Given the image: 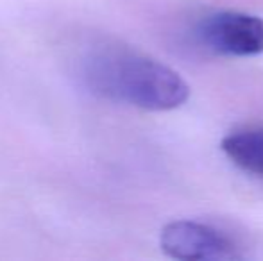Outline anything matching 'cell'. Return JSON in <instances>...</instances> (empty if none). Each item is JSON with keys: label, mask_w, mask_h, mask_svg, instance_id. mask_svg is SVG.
I'll return each instance as SVG.
<instances>
[{"label": "cell", "mask_w": 263, "mask_h": 261, "mask_svg": "<svg viewBox=\"0 0 263 261\" xmlns=\"http://www.w3.org/2000/svg\"><path fill=\"white\" fill-rule=\"evenodd\" d=\"M81 79L99 97L145 111H172L190 97V86L176 70L124 47H97L86 54Z\"/></svg>", "instance_id": "1"}, {"label": "cell", "mask_w": 263, "mask_h": 261, "mask_svg": "<svg viewBox=\"0 0 263 261\" xmlns=\"http://www.w3.org/2000/svg\"><path fill=\"white\" fill-rule=\"evenodd\" d=\"M197 38L211 52L229 57L263 54V18L240 11L208 14L197 25Z\"/></svg>", "instance_id": "2"}, {"label": "cell", "mask_w": 263, "mask_h": 261, "mask_svg": "<svg viewBox=\"0 0 263 261\" xmlns=\"http://www.w3.org/2000/svg\"><path fill=\"white\" fill-rule=\"evenodd\" d=\"M161 251L174 259H240L235 242L213 226L195 220H174L159 234Z\"/></svg>", "instance_id": "3"}, {"label": "cell", "mask_w": 263, "mask_h": 261, "mask_svg": "<svg viewBox=\"0 0 263 261\" xmlns=\"http://www.w3.org/2000/svg\"><path fill=\"white\" fill-rule=\"evenodd\" d=\"M220 149L243 172L263 177V129H243L228 134Z\"/></svg>", "instance_id": "4"}]
</instances>
